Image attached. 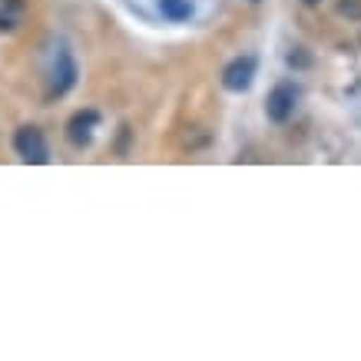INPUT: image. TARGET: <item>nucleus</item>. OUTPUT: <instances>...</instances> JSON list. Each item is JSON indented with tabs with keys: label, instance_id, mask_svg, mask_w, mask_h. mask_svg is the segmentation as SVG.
Masks as SVG:
<instances>
[{
	"label": "nucleus",
	"instance_id": "obj_1",
	"mask_svg": "<svg viewBox=\"0 0 361 361\" xmlns=\"http://www.w3.org/2000/svg\"><path fill=\"white\" fill-rule=\"evenodd\" d=\"M13 146H17V153H20L23 163L40 166V163H47V159H50V156H47L44 133L37 130V126H23V130H17V136H13Z\"/></svg>",
	"mask_w": 361,
	"mask_h": 361
},
{
	"label": "nucleus",
	"instance_id": "obj_2",
	"mask_svg": "<svg viewBox=\"0 0 361 361\" xmlns=\"http://www.w3.org/2000/svg\"><path fill=\"white\" fill-rule=\"evenodd\" d=\"M295 99H298V90L292 87V83H279V87L272 90L269 103H265V113H269V120L285 123L288 116H292V110H295Z\"/></svg>",
	"mask_w": 361,
	"mask_h": 361
},
{
	"label": "nucleus",
	"instance_id": "obj_3",
	"mask_svg": "<svg viewBox=\"0 0 361 361\" xmlns=\"http://www.w3.org/2000/svg\"><path fill=\"white\" fill-rule=\"evenodd\" d=\"M252 77H255V60H252V56H239L235 63L226 66V73H222V87L232 90V93H242V90L252 87Z\"/></svg>",
	"mask_w": 361,
	"mask_h": 361
},
{
	"label": "nucleus",
	"instance_id": "obj_4",
	"mask_svg": "<svg viewBox=\"0 0 361 361\" xmlns=\"http://www.w3.org/2000/svg\"><path fill=\"white\" fill-rule=\"evenodd\" d=\"M93 126H97V113L93 110L77 113V116L70 120V140L77 142V146H87L90 136H93Z\"/></svg>",
	"mask_w": 361,
	"mask_h": 361
},
{
	"label": "nucleus",
	"instance_id": "obj_5",
	"mask_svg": "<svg viewBox=\"0 0 361 361\" xmlns=\"http://www.w3.org/2000/svg\"><path fill=\"white\" fill-rule=\"evenodd\" d=\"M159 13H163L166 20L183 23L192 17V0H159Z\"/></svg>",
	"mask_w": 361,
	"mask_h": 361
},
{
	"label": "nucleus",
	"instance_id": "obj_6",
	"mask_svg": "<svg viewBox=\"0 0 361 361\" xmlns=\"http://www.w3.org/2000/svg\"><path fill=\"white\" fill-rule=\"evenodd\" d=\"M23 20V0H0V30H13Z\"/></svg>",
	"mask_w": 361,
	"mask_h": 361
},
{
	"label": "nucleus",
	"instance_id": "obj_7",
	"mask_svg": "<svg viewBox=\"0 0 361 361\" xmlns=\"http://www.w3.org/2000/svg\"><path fill=\"white\" fill-rule=\"evenodd\" d=\"M305 4H315V0H305Z\"/></svg>",
	"mask_w": 361,
	"mask_h": 361
}]
</instances>
